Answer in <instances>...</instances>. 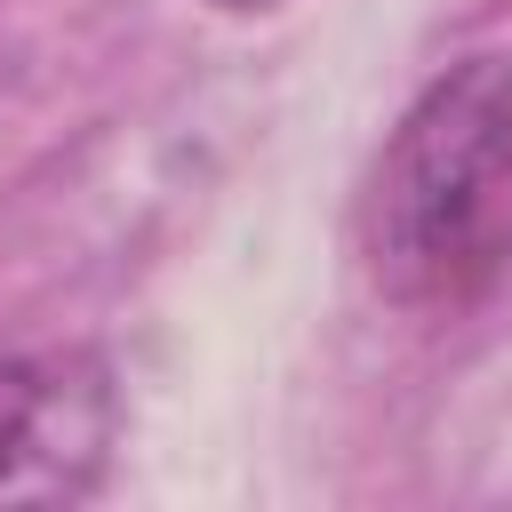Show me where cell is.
Returning a JSON list of instances; mask_svg holds the SVG:
<instances>
[{"mask_svg":"<svg viewBox=\"0 0 512 512\" xmlns=\"http://www.w3.org/2000/svg\"><path fill=\"white\" fill-rule=\"evenodd\" d=\"M216 8H280V0H216Z\"/></svg>","mask_w":512,"mask_h":512,"instance_id":"3957f363","label":"cell"},{"mask_svg":"<svg viewBox=\"0 0 512 512\" xmlns=\"http://www.w3.org/2000/svg\"><path fill=\"white\" fill-rule=\"evenodd\" d=\"M120 440L112 368L80 344L0 360V504H72Z\"/></svg>","mask_w":512,"mask_h":512,"instance_id":"7a4b0ae2","label":"cell"},{"mask_svg":"<svg viewBox=\"0 0 512 512\" xmlns=\"http://www.w3.org/2000/svg\"><path fill=\"white\" fill-rule=\"evenodd\" d=\"M512 264V56L448 64L368 184V272L408 312H456Z\"/></svg>","mask_w":512,"mask_h":512,"instance_id":"6da1fadb","label":"cell"}]
</instances>
